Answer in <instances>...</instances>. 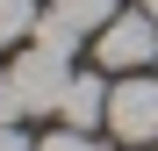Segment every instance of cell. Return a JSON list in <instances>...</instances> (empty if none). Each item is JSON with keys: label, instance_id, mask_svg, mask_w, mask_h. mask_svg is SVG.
Here are the masks:
<instances>
[{"label": "cell", "instance_id": "cell-1", "mask_svg": "<svg viewBox=\"0 0 158 151\" xmlns=\"http://www.w3.org/2000/svg\"><path fill=\"white\" fill-rule=\"evenodd\" d=\"M7 79H15V94H22L29 115H58V108H65V86H72V58L50 50V43H29V50L7 65Z\"/></svg>", "mask_w": 158, "mask_h": 151}, {"label": "cell", "instance_id": "cell-2", "mask_svg": "<svg viewBox=\"0 0 158 151\" xmlns=\"http://www.w3.org/2000/svg\"><path fill=\"white\" fill-rule=\"evenodd\" d=\"M94 58H101V72H144L151 58H158V22H151V7H122L108 29L94 36Z\"/></svg>", "mask_w": 158, "mask_h": 151}, {"label": "cell", "instance_id": "cell-3", "mask_svg": "<svg viewBox=\"0 0 158 151\" xmlns=\"http://www.w3.org/2000/svg\"><path fill=\"white\" fill-rule=\"evenodd\" d=\"M108 130L122 144H158V79H151V72H122V79H115Z\"/></svg>", "mask_w": 158, "mask_h": 151}, {"label": "cell", "instance_id": "cell-4", "mask_svg": "<svg viewBox=\"0 0 158 151\" xmlns=\"http://www.w3.org/2000/svg\"><path fill=\"white\" fill-rule=\"evenodd\" d=\"M108 94H115V79L108 72H72V86H65V130H101L108 122Z\"/></svg>", "mask_w": 158, "mask_h": 151}, {"label": "cell", "instance_id": "cell-5", "mask_svg": "<svg viewBox=\"0 0 158 151\" xmlns=\"http://www.w3.org/2000/svg\"><path fill=\"white\" fill-rule=\"evenodd\" d=\"M50 7H58V15L72 22L79 36H101V29H108V22L122 15V0H50Z\"/></svg>", "mask_w": 158, "mask_h": 151}, {"label": "cell", "instance_id": "cell-6", "mask_svg": "<svg viewBox=\"0 0 158 151\" xmlns=\"http://www.w3.org/2000/svg\"><path fill=\"white\" fill-rule=\"evenodd\" d=\"M36 22H43L36 0H0V43H29V36H36Z\"/></svg>", "mask_w": 158, "mask_h": 151}, {"label": "cell", "instance_id": "cell-7", "mask_svg": "<svg viewBox=\"0 0 158 151\" xmlns=\"http://www.w3.org/2000/svg\"><path fill=\"white\" fill-rule=\"evenodd\" d=\"M36 151H94V130H50L36 137Z\"/></svg>", "mask_w": 158, "mask_h": 151}, {"label": "cell", "instance_id": "cell-8", "mask_svg": "<svg viewBox=\"0 0 158 151\" xmlns=\"http://www.w3.org/2000/svg\"><path fill=\"white\" fill-rule=\"evenodd\" d=\"M0 151H36V144H29V137H22V130H15V122H0Z\"/></svg>", "mask_w": 158, "mask_h": 151}, {"label": "cell", "instance_id": "cell-9", "mask_svg": "<svg viewBox=\"0 0 158 151\" xmlns=\"http://www.w3.org/2000/svg\"><path fill=\"white\" fill-rule=\"evenodd\" d=\"M144 7H151V22H158V0H144Z\"/></svg>", "mask_w": 158, "mask_h": 151}, {"label": "cell", "instance_id": "cell-10", "mask_svg": "<svg viewBox=\"0 0 158 151\" xmlns=\"http://www.w3.org/2000/svg\"><path fill=\"white\" fill-rule=\"evenodd\" d=\"M151 151H158V144H151Z\"/></svg>", "mask_w": 158, "mask_h": 151}]
</instances>
